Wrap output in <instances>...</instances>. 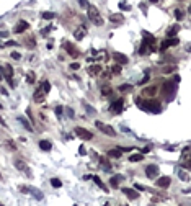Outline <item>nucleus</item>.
<instances>
[{
  "label": "nucleus",
  "instance_id": "473e14b6",
  "mask_svg": "<svg viewBox=\"0 0 191 206\" xmlns=\"http://www.w3.org/2000/svg\"><path fill=\"white\" fill-rule=\"evenodd\" d=\"M41 87H43V90H44L46 93H49V90H51V83L47 82V80H44V82L41 83Z\"/></svg>",
  "mask_w": 191,
  "mask_h": 206
},
{
  "label": "nucleus",
  "instance_id": "7ed1b4c3",
  "mask_svg": "<svg viewBox=\"0 0 191 206\" xmlns=\"http://www.w3.org/2000/svg\"><path fill=\"white\" fill-rule=\"evenodd\" d=\"M164 93H165L167 102H172V100L175 98V93H176V82L175 80H167L165 85H164Z\"/></svg>",
  "mask_w": 191,
  "mask_h": 206
},
{
  "label": "nucleus",
  "instance_id": "2eb2a0df",
  "mask_svg": "<svg viewBox=\"0 0 191 206\" xmlns=\"http://www.w3.org/2000/svg\"><path fill=\"white\" fill-rule=\"evenodd\" d=\"M0 71L3 72V75H5L7 80H10V79L13 77V69L10 67V65H3V67H0Z\"/></svg>",
  "mask_w": 191,
  "mask_h": 206
},
{
  "label": "nucleus",
  "instance_id": "c9c22d12",
  "mask_svg": "<svg viewBox=\"0 0 191 206\" xmlns=\"http://www.w3.org/2000/svg\"><path fill=\"white\" fill-rule=\"evenodd\" d=\"M54 16H56V15H54L53 12H44V13H43V18H44V20H51V18H54Z\"/></svg>",
  "mask_w": 191,
  "mask_h": 206
},
{
  "label": "nucleus",
  "instance_id": "9b49d317",
  "mask_svg": "<svg viewBox=\"0 0 191 206\" xmlns=\"http://www.w3.org/2000/svg\"><path fill=\"white\" fill-rule=\"evenodd\" d=\"M15 167H16L18 170H21V172L25 170V173H26V175H28V177H31V170H30V167H28L26 164L23 162V160L16 159V160H15Z\"/></svg>",
  "mask_w": 191,
  "mask_h": 206
},
{
  "label": "nucleus",
  "instance_id": "13d9d810",
  "mask_svg": "<svg viewBox=\"0 0 191 206\" xmlns=\"http://www.w3.org/2000/svg\"><path fill=\"white\" fill-rule=\"evenodd\" d=\"M188 12H190V13H191V5H190V8H188Z\"/></svg>",
  "mask_w": 191,
  "mask_h": 206
},
{
  "label": "nucleus",
  "instance_id": "a19ab883",
  "mask_svg": "<svg viewBox=\"0 0 191 206\" xmlns=\"http://www.w3.org/2000/svg\"><path fill=\"white\" fill-rule=\"evenodd\" d=\"M7 146H8L12 151H15V149H16V146H15V142H13V141H8V142H7Z\"/></svg>",
  "mask_w": 191,
  "mask_h": 206
},
{
  "label": "nucleus",
  "instance_id": "a878e982",
  "mask_svg": "<svg viewBox=\"0 0 191 206\" xmlns=\"http://www.w3.org/2000/svg\"><path fill=\"white\" fill-rule=\"evenodd\" d=\"M111 87L110 85H101V93H103V97H110L111 95Z\"/></svg>",
  "mask_w": 191,
  "mask_h": 206
},
{
  "label": "nucleus",
  "instance_id": "1a4fd4ad",
  "mask_svg": "<svg viewBox=\"0 0 191 206\" xmlns=\"http://www.w3.org/2000/svg\"><path fill=\"white\" fill-rule=\"evenodd\" d=\"M145 175H147V178H157L158 177V167L157 165H149L147 169H145Z\"/></svg>",
  "mask_w": 191,
  "mask_h": 206
},
{
  "label": "nucleus",
  "instance_id": "09e8293b",
  "mask_svg": "<svg viewBox=\"0 0 191 206\" xmlns=\"http://www.w3.org/2000/svg\"><path fill=\"white\" fill-rule=\"evenodd\" d=\"M147 82H149V75H145V77L142 79L141 82H139V85H141V83H147Z\"/></svg>",
  "mask_w": 191,
  "mask_h": 206
},
{
  "label": "nucleus",
  "instance_id": "bb28decb",
  "mask_svg": "<svg viewBox=\"0 0 191 206\" xmlns=\"http://www.w3.org/2000/svg\"><path fill=\"white\" fill-rule=\"evenodd\" d=\"M121 180H123V177H121V175H118V177H113V178L110 180V183L113 185L114 188H118V183H119Z\"/></svg>",
  "mask_w": 191,
  "mask_h": 206
},
{
  "label": "nucleus",
  "instance_id": "c756f323",
  "mask_svg": "<svg viewBox=\"0 0 191 206\" xmlns=\"http://www.w3.org/2000/svg\"><path fill=\"white\" fill-rule=\"evenodd\" d=\"M18 120H20V123H21V124H23V126H25V128L28 129V131H33V128H31V124H30V123H28V121L25 120V118H18Z\"/></svg>",
  "mask_w": 191,
  "mask_h": 206
},
{
  "label": "nucleus",
  "instance_id": "cd10ccee",
  "mask_svg": "<svg viewBox=\"0 0 191 206\" xmlns=\"http://www.w3.org/2000/svg\"><path fill=\"white\" fill-rule=\"evenodd\" d=\"M175 18H176V20H183V18H185V12H183V10H180V8H176V10H175Z\"/></svg>",
  "mask_w": 191,
  "mask_h": 206
},
{
  "label": "nucleus",
  "instance_id": "f704fd0d",
  "mask_svg": "<svg viewBox=\"0 0 191 206\" xmlns=\"http://www.w3.org/2000/svg\"><path fill=\"white\" fill-rule=\"evenodd\" d=\"M108 155H110V157H116V159H119V157H121V151H119V149H118V151H114V149H113V151L108 152Z\"/></svg>",
  "mask_w": 191,
  "mask_h": 206
},
{
  "label": "nucleus",
  "instance_id": "dca6fc26",
  "mask_svg": "<svg viewBox=\"0 0 191 206\" xmlns=\"http://www.w3.org/2000/svg\"><path fill=\"white\" fill-rule=\"evenodd\" d=\"M30 25H28V22H18L15 26V33H23V31H26Z\"/></svg>",
  "mask_w": 191,
  "mask_h": 206
},
{
  "label": "nucleus",
  "instance_id": "6e6d98bb",
  "mask_svg": "<svg viewBox=\"0 0 191 206\" xmlns=\"http://www.w3.org/2000/svg\"><path fill=\"white\" fill-rule=\"evenodd\" d=\"M0 124H2V126H7V123H5V121H3V120H2V116H0Z\"/></svg>",
  "mask_w": 191,
  "mask_h": 206
},
{
  "label": "nucleus",
  "instance_id": "5fc2aeb1",
  "mask_svg": "<svg viewBox=\"0 0 191 206\" xmlns=\"http://www.w3.org/2000/svg\"><path fill=\"white\" fill-rule=\"evenodd\" d=\"M149 151H150V147H144V149H142V152H144V154H147Z\"/></svg>",
  "mask_w": 191,
  "mask_h": 206
},
{
  "label": "nucleus",
  "instance_id": "4c0bfd02",
  "mask_svg": "<svg viewBox=\"0 0 191 206\" xmlns=\"http://www.w3.org/2000/svg\"><path fill=\"white\" fill-rule=\"evenodd\" d=\"M131 88H133V87L127 85V83H123V85H119V90H121V92H126V90H131Z\"/></svg>",
  "mask_w": 191,
  "mask_h": 206
},
{
  "label": "nucleus",
  "instance_id": "de8ad7c7",
  "mask_svg": "<svg viewBox=\"0 0 191 206\" xmlns=\"http://www.w3.org/2000/svg\"><path fill=\"white\" fill-rule=\"evenodd\" d=\"M78 67H80V65H78L77 62H74V64H70V69H74V71H77Z\"/></svg>",
  "mask_w": 191,
  "mask_h": 206
},
{
  "label": "nucleus",
  "instance_id": "052dcab7",
  "mask_svg": "<svg viewBox=\"0 0 191 206\" xmlns=\"http://www.w3.org/2000/svg\"><path fill=\"white\" fill-rule=\"evenodd\" d=\"M0 80H2V72H0Z\"/></svg>",
  "mask_w": 191,
  "mask_h": 206
},
{
  "label": "nucleus",
  "instance_id": "79ce46f5",
  "mask_svg": "<svg viewBox=\"0 0 191 206\" xmlns=\"http://www.w3.org/2000/svg\"><path fill=\"white\" fill-rule=\"evenodd\" d=\"M119 8H121V10H129L131 7H129V5H126V3H123V2H121V3H119Z\"/></svg>",
  "mask_w": 191,
  "mask_h": 206
},
{
  "label": "nucleus",
  "instance_id": "4d7b16f0",
  "mask_svg": "<svg viewBox=\"0 0 191 206\" xmlns=\"http://www.w3.org/2000/svg\"><path fill=\"white\" fill-rule=\"evenodd\" d=\"M149 2H152V3H157V2H158V0H149Z\"/></svg>",
  "mask_w": 191,
  "mask_h": 206
},
{
  "label": "nucleus",
  "instance_id": "37998d69",
  "mask_svg": "<svg viewBox=\"0 0 191 206\" xmlns=\"http://www.w3.org/2000/svg\"><path fill=\"white\" fill-rule=\"evenodd\" d=\"M78 3H80V7H88V2H87V0H78Z\"/></svg>",
  "mask_w": 191,
  "mask_h": 206
},
{
  "label": "nucleus",
  "instance_id": "7c9ffc66",
  "mask_svg": "<svg viewBox=\"0 0 191 206\" xmlns=\"http://www.w3.org/2000/svg\"><path fill=\"white\" fill-rule=\"evenodd\" d=\"M178 177H180L183 181H188V180H190V175H188L186 172H183V170H180V172H178Z\"/></svg>",
  "mask_w": 191,
  "mask_h": 206
},
{
  "label": "nucleus",
  "instance_id": "8fccbe9b",
  "mask_svg": "<svg viewBox=\"0 0 191 206\" xmlns=\"http://www.w3.org/2000/svg\"><path fill=\"white\" fill-rule=\"evenodd\" d=\"M134 188H136V190H141V191L144 190V187H142L141 183H136V185H134Z\"/></svg>",
  "mask_w": 191,
  "mask_h": 206
},
{
  "label": "nucleus",
  "instance_id": "9d476101",
  "mask_svg": "<svg viewBox=\"0 0 191 206\" xmlns=\"http://www.w3.org/2000/svg\"><path fill=\"white\" fill-rule=\"evenodd\" d=\"M180 41H178V38H168V39H165L164 43H162V46H160V51H165L167 48H170V46H176V44H178Z\"/></svg>",
  "mask_w": 191,
  "mask_h": 206
},
{
  "label": "nucleus",
  "instance_id": "49530a36",
  "mask_svg": "<svg viewBox=\"0 0 191 206\" xmlns=\"http://www.w3.org/2000/svg\"><path fill=\"white\" fill-rule=\"evenodd\" d=\"M20 191H23V193H30V188H26V187H20Z\"/></svg>",
  "mask_w": 191,
  "mask_h": 206
},
{
  "label": "nucleus",
  "instance_id": "58836bf2",
  "mask_svg": "<svg viewBox=\"0 0 191 206\" xmlns=\"http://www.w3.org/2000/svg\"><path fill=\"white\" fill-rule=\"evenodd\" d=\"M62 111H64V108H62V106H57V108H56V115H57V118L62 116Z\"/></svg>",
  "mask_w": 191,
  "mask_h": 206
},
{
  "label": "nucleus",
  "instance_id": "aec40b11",
  "mask_svg": "<svg viewBox=\"0 0 191 206\" xmlns=\"http://www.w3.org/2000/svg\"><path fill=\"white\" fill-rule=\"evenodd\" d=\"M30 193L33 195V196L36 198V200H43V198H44L43 191H41V190H38V188H30Z\"/></svg>",
  "mask_w": 191,
  "mask_h": 206
},
{
  "label": "nucleus",
  "instance_id": "39448f33",
  "mask_svg": "<svg viewBox=\"0 0 191 206\" xmlns=\"http://www.w3.org/2000/svg\"><path fill=\"white\" fill-rule=\"evenodd\" d=\"M62 48H64V49L69 52V56H72V57H77L78 56V49L70 43V41H62Z\"/></svg>",
  "mask_w": 191,
  "mask_h": 206
},
{
  "label": "nucleus",
  "instance_id": "2f4dec72",
  "mask_svg": "<svg viewBox=\"0 0 191 206\" xmlns=\"http://www.w3.org/2000/svg\"><path fill=\"white\" fill-rule=\"evenodd\" d=\"M28 83H34L36 82V75H34V72H28Z\"/></svg>",
  "mask_w": 191,
  "mask_h": 206
},
{
  "label": "nucleus",
  "instance_id": "6ab92c4d",
  "mask_svg": "<svg viewBox=\"0 0 191 206\" xmlns=\"http://www.w3.org/2000/svg\"><path fill=\"white\" fill-rule=\"evenodd\" d=\"M39 147H41V151H46V152H49L51 149H53V144H51V141H41L39 142Z\"/></svg>",
  "mask_w": 191,
  "mask_h": 206
},
{
  "label": "nucleus",
  "instance_id": "a18cd8bd",
  "mask_svg": "<svg viewBox=\"0 0 191 206\" xmlns=\"http://www.w3.org/2000/svg\"><path fill=\"white\" fill-rule=\"evenodd\" d=\"M12 57H13V59H16V61H18V59L21 57V56H20V52H12Z\"/></svg>",
  "mask_w": 191,
  "mask_h": 206
},
{
  "label": "nucleus",
  "instance_id": "72a5a7b5",
  "mask_svg": "<svg viewBox=\"0 0 191 206\" xmlns=\"http://www.w3.org/2000/svg\"><path fill=\"white\" fill-rule=\"evenodd\" d=\"M51 185H53L54 188H61L62 187V181L59 178H53V180H51Z\"/></svg>",
  "mask_w": 191,
  "mask_h": 206
},
{
  "label": "nucleus",
  "instance_id": "864d4df0",
  "mask_svg": "<svg viewBox=\"0 0 191 206\" xmlns=\"http://www.w3.org/2000/svg\"><path fill=\"white\" fill-rule=\"evenodd\" d=\"M67 115H69V116H70V118H72V116H74V111H72V110H70V108H67Z\"/></svg>",
  "mask_w": 191,
  "mask_h": 206
},
{
  "label": "nucleus",
  "instance_id": "412c9836",
  "mask_svg": "<svg viewBox=\"0 0 191 206\" xmlns=\"http://www.w3.org/2000/svg\"><path fill=\"white\" fill-rule=\"evenodd\" d=\"M178 31H180V26H178V25L172 26V28H170L168 31H167V38H173V36H175L176 33H178Z\"/></svg>",
  "mask_w": 191,
  "mask_h": 206
},
{
  "label": "nucleus",
  "instance_id": "5701e85b",
  "mask_svg": "<svg viewBox=\"0 0 191 206\" xmlns=\"http://www.w3.org/2000/svg\"><path fill=\"white\" fill-rule=\"evenodd\" d=\"M110 20H111L113 23H123V22H124V16L119 15V13H116V15H111Z\"/></svg>",
  "mask_w": 191,
  "mask_h": 206
},
{
  "label": "nucleus",
  "instance_id": "20e7f679",
  "mask_svg": "<svg viewBox=\"0 0 191 206\" xmlns=\"http://www.w3.org/2000/svg\"><path fill=\"white\" fill-rule=\"evenodd\" d=\"M95 126L98 128L101 132H105L106 136H111V138H114V136H116V131H114V128H111V126H108V124L101 123V121H96Z\"/></svg>",
  "mask_w": 191,
  "mask_h": 206
},
{
  "label": "nucleus",
  "instance_id": "ea45409f",
  "mask_svg": "<svg viewBox=\"0 0 191 206\" xmlns=\"http://www.w3.org/2000/svg\"><path fill=\"white\" fill-rule=\"evenodd\" d=\"M100 162H101V165H103V167H105V169H106V170H110V164H108V162H106V160H105V159H103V157H101V160H100Z\"/></svg>",
  "mask_w": 191,
  "mask_h": 206
},
{
  "label": "nucleus",
  "instance_id": "ddd939ff",
  "mask_svg": "<svg viewBox=\"0 0 191 206\" xmlns=\"http://www.w3.org/2000/svg\"><path fill=\"white\" fill-rule=\"evenodd\" d=\"M85 34H87V28H85V26H78V28H75L74 36H75V39H77V41L83 39V38H85Z\"/></svg>",
  "mask_w": 191,
  "mask_h": 206
},
{
  "label": "nucleus",
  "instance_id": "c03bdc74",
  "mask_svg": "<svg viewBox=\"0 0 191 206\" xmlns=\"http://www.w3.org/2000/svg\"><path fill=\"white\" fill-rule=\"evenodd\" d=\"M175 71V67H164V72L165 74H168V72H173Z\"/></svg>",
  "mask_w": 191,
  "mask_h": 206
},
{
  "label": "nucleus",
  "instance_id": "f03ea898",
  "mask_svg": "<svg viewBox=\"0 0 191 206\" xmlns=\"http://www.w3.org/2000/svg\"><path fill=\"white\" fill-rule=\"evenodd\" d=\"M137 105L141 108H144V110L150 111V113H160L162 111L160 103H158L157 100H147V102H141V100H137Z\"/></svg>",
  "mask_w": 191,
  "mask_h": 206
},
{
  "label": "nucleus",
  "instance_id": "3c124183",
  "mask_svg": "<svg viewBox=\"0 0 191 206\" xmlns=\"http://www.w3.org/2000/svg\"><path fill=\"white\" fill-rule=\"evenodd\" d=\"M78 152H80V155H85V154H87V151H85V147H83V146L78 149Z\"/></svg>",
  "mask_w": 191,
  "mask_h": 206
},
{
  "label": "nucleus",
  "instance_id": "c85d7f7f",
  "mask_svg": "<svg viewBox=\"0 0 191 206\" xmlns=\"http://www.w3.org/2000/svg\"><path fill=\"white\" fill-rule=\"evenodd\" d=\"M142 159H144V155H142V154H134V155L129 157L131 162H139V160H142Z\"/></svg>",
  "mask_w": 191,
  "mask_h": 206
},
{
  "label": "nucleus",
  "instance_id": "f257e3e1",
  "mask_svg": "<svg viewBox=\"0 0 191 206\" xmlns=\"http://www.w3.org/2000/svg\"><path fill=\"white\" fill-rule=\"evenodd\" d=\"M87 15H88V20L95 26H101L103 25V18H101V15H100V12H98L96 7H93V5L87 7Z\"/></svg>",
  "mask_w": 191,
  "mask_h": 206
},
{
  "label": "nucleus",
  "instance_id": "a211bd4d",
  "mask_svg": "<svg viewBox=\"0 0 191 206\" xmlns=\"http://www.w3.org/2000/svg\"><path fill=\"white\" fill-rule=\"evenodd\" d=\"M123 193L126 195V196H129V200H137V198H139L137 191L131 190V188H123Z\"/></svg>",
  "mask_w": 191,
  "mask_h": 206
},
{
  "label": "nucleus",
  "instance_id": "680f3d73",
  "mask_svg": "<svg viewBox=\"0 0 191 206\" xmlns=\"http://www.w3.org/2000/svg\"><path fill=\"white\" fill-rule=\"evenodd\" d=\"M190 159H191V157H190Z\"/></svg>",
  "mask_w": 191,
  "mask_h": 206
},
{
  "label": "nucleus",
  "instance_id": "e433bc0d",
  "mask_svg": "<svg viewBox=\"0 0 191 206\" xmlns=\"http://www.w3.org/2000/svg\"><path fill=\"white\" fill-rule=\"evenodd\" d=\"M111 72H113V74H119V72H121V64L113 65V67H111Z\"/></svg>",
  "mask_w": 191,
  "mask_h": 206
},
{
  "label": "nucleus",
  "instance_id": "e2e57ef3",
  "mask_svg": "<svg viewBox=\"0 0 191 206\" xmlns=\"http://www.w3.org/2000/svg\"><path fill=\"white\" fill-rule=\"evenodd\" d=\"M0 177H2V175H0Z\"/></svg>",
  "mask_w": 191,
  "mask_h": 206
},
{
  "label": "nucleus",
  "instance_id": "4468645a",
  "mask_svg": "<svg viewBox=\"0 0 191 206\" xmlns=\"http://www.w3.org/2000/svg\"><path fill=\"white\" fill-rule=\"evenodd\" d=\"M170 183H172L170 177H160V178H157V187H160V188H168Z\"/></svg>",
  "mask_w": 191,
  "mask_h": 206
},
{
  "label": "nucleus",
  "instance_id": "603ef678",
  "mask_svg": "<svg viewBox=\"0 0 191 206\" xmlns=\"http://www.w3.org/2000/svg\"><path fill=\"white\" fill-rule=\"evenodd\" d=\"M87 111H88V113H92V115L95 113V110H93V108L90 106V105H87Z\"/></svg>",
  "mask_w": 191,
  "mask_h": 206
},
{
  "label": "nucleus",
  "instance_id": "393cba45",
  "mask_svg": "<svg viewBox=\"0 0 191 206\" xmlns=\"http://www.w3.org/2000/svg\"><path fill=\"white\" fill-rule=\"evenodd\" d=\"M142 93H144L145 97H154L155 93H157V88H155V87H149V88H145Z\"/></svg>",
  "mask_w": 191,
  "mask_h": 206
},
{
  "label": "nucleus",
  "instance_id": "4be33fe9",
  "mask_svg": "<svg viewBox=\"0 0 191 206\" xmlns=\"http://www.w3.org/2000/svg\"><path fill=\"white\" fill-rule=\"evenodd\" d=\"M92 178H93V181H95V183H96V185H98V187H100V188H101V190H103V191H105V193H108V187H106V185H103V181H101V180H100V178H98V177H92Z\"/></svg>",
  "mask_w": 191,
  "mask_h": 206
},
{
  "label": "nucleus",
  "instance_id": "423d86ee",
  "mask_svg": "<svg viewBox=\"0 0 191 206\" xmlns=\"http://www.w3.org/2000/svg\"><path fill=\"white\" fill-rule=\"evenodd\" d=\"M75 134H77L80 139H83V141H88V139H92V138H93V134L88 131V129L80 128V126H77V128H75Z\"/></svg>",
  "mask_w": 191,
  "mask_h": 206
},
{
  "label": "nucleus",
  "instance_id": "f3484780",
  "mask_svg": "<svg viewBox=\"0 0 191 206\" xmlns=\"http://www.w3.org/2000/svg\"><path fill=\"white\" fill-rule=\"evenodd\" d=\"M113 57H114V61H116L118 64H127V57L124 54H121V52H114Z\"/></svg>",
  "mask_w": 191,
  "mask_h": 206
},
{
  "label": "nucleus",
  "instance_id": "6e6552de",
  "mask_svg": "<svg viewBox=\"0 0 191 206\" xmlns=\"http://www.w3.org/2000/svg\"><path fill=\"white\" fill-rule=\"evenodd\" d=\"M142 36H144V41L152 48V51H154L155 49V43H157L155 36H154V34H150V33H147V31H142Z\"/></svg>",
  "mask_w": 191,
  "mask_h": 206
},
{
  "label": "nucleus",
  "instance_id": "b1692460",
  "mask_svg": "<svg viewBox=\"0 0 191 206\" xmlns=\"http://www.w3.org/2000/svg\"><path fill=\"white\" fill-rule=\"evenodd\" d=\"M98 72H101V65H92V67H88V74L90 75H96Z\"/></svg>",
  "mask_w": 191,
  "mask_h": 206
},
{
  "label": "nucleus",
  "instance_id": "f8f14e48",
  "mask_svg": "<svg viewBox=\"0 0 191 206\" xmlns=\"http://www.w3.org/2000/svg\"><path fill=\"white\" fill-rule=\"evenodd\" d=\"M44 97H46V92L43 90V87H38L36 88V92H34V102H38V103H41V102H44Z\"/></svg>",
  "mask_w": 191,
  "mask_h": 206
},
{
  "label": "nucleus",
  "instance_id": "bf43d9fd",
  "mask_svg": "<svg viewBox=\"0 0 191 206\" xmlns=\"http://www.w3.org/2000/svg\"><path fill=\"white\" fill-rule=\"evenodd\" d=\"M188 51H191V44H190V46H188Z\"/></svg>",
  "mask_w": 191,
  "mask_h": 206
},
{
  "label": "nucleus",
  "instance_id": "0eeeda50",
  "mask_svg": "<svg viewBox=\"0 0 191 206\" xmlns=\"http://www.w3.org/2000/svg\"><path fill=\"white\" fill-rule=\"evenodd\" d=\"M123 105H124V100L123 98H118L116 102H113L111 103V106H110V111L113 115H118V113H121L123 111Z\"/></svg>",
  "mask_w": 191,
  "mask_h": 206
}]
</instances>
